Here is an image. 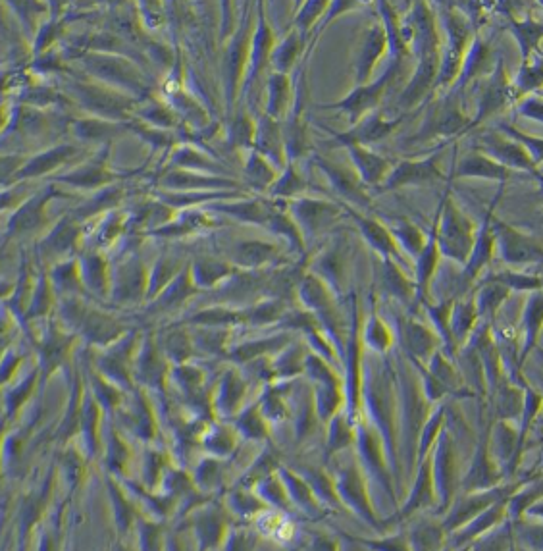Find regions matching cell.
<instances>
[{
  "mask_svg": "<svg viewBox=\"0 0 543 551\" xmlns=\"http://www.w3.org/2000/svg\"><path fill=\"white\" fill-rule=\"evenodd\" d=\"M66 78L62 85V93L72 101V105L79 106L85 116H95L108 122L128 124L133 120V112L139 105V99L112 89L101 81L87 78L81 72L62 76Z\"/></svg>",
  "mask_w": 543,
  "mask_h": 551,
  "instance_id": "6da1fadb",
  "label": "cell"
},
{
  "mask_svg": "<svg viewBox=\"0 0 543 551\" xmlns=\"http://www.w3.org/2000/svg\"><path fill=\"white\" fill-rule=\"evenodd\" d=\"M72 60H76L79 72L87 78L101 81L104 85L128 93L135 99H145L151 83L139 64L122 54L81 53L79 51Z\"/></svg>",
  "mask_w": 543,
  "mask_h": 551,
  "instance_id": "7a4b0ae2",
  "label": "cell"
},
{
  "mask_svg": "<svg viewBox=\"0 0 543 551\" xmlns=\"http://www.w3.org/2000/svg\"><path fill=\"white\" fill-rule=\"evenodd\" d=\"M60 197H66V193L60 191L58 185H41L20 209L10 214L4 237L8 241H37L47 234V230L58 220L51 216V205Z\"/></svg>",
  "mask_w": 543,
  "mask_h": 551,
  "instance_id": "3957f363",
  "label": "cell"
},
{
  "mask_svg": "<svg viewBox=\"0 0 543 551\" xmlns=\"http://www.w3.org/2000/svg\"><path fill=\"white\" fill-rule=\"evenodd\" d=\"M110 153H112V145L101 147V149H97V153L81 160L74 168L54 176L49 182L56 185H68V187H72L76 191H83V193H95V191L110 187V185L124 184L126 180H130L131 176L141 172V170L118 172L116 168L110 166Z\"/></svg>",
  "mask_w": 543,
  "mask_h": 551,
  "instance_id": "277c9868",
  "label": "cell"
},
{
  "mask_svg": "<svg viewBox=\"0 0 543 551\" xmlns=\"http://www.w3.org/2000/svg\"><path fill=\"white\" fill-rule=\"evenodd\" d=\"M476 234L478 230L466 218L465 212H461L451 197H445L436 218V239L441 257L465 266L470 259Z\"/></svg>",
  "mask_w": 543,
  "mask_h": 551,
  "instance_id": "5b68a950",
  "label": "cell"
},
{
  "mask_svg": "<svg viewBox=\"0 0 543 551\" xmlns=\"http://www.w3.org/2000/svg\"><path fill=\"white\" fill-rule=\"evenodd\" d=\"M93 155L91 149L81 147L76 141H62L43 147L27 157V162L18 174V182H35L41 184L43 180H52L54 176L74 168L81 160Z\"/></svg>",
  "mask_w": 543,
  "mask_h": 551,
  "instance_id": "8992f818",
  "label": "cell"
},
{
  "mask_svg": "<svg viewBox=\"0 0 543 551\" xmlns=\"http://www.w3.org/2000/svg\"><path fill=\"white\" fill-rule=\"evenodd\" d=\"M83 249V224L70 212L60 216L47 234L35 241V259L41 268L78 257Z\"/></svg>",
  "mask_w": 543,
  "mask_h": 551,
  "instance_id": "52a82bcc",
  "label": "cell"
},
{
  "mask_svg": "<svg viewBox=\"0 0 543 551\" xmlns=\"http://www.w3.org/2000/svg\"><path fill=\"white\" fill-rule=\"evenodd\" d=\"M149 268L135 251L120 253L110 266V295L108 299L120 305H133L147 299Z\"/></svg>",
  "mask_w": 543,
  "mask_h": 551,
  "instance_id": "ba28073f",
  "label": "cell"
},
{
  "mask_svg": "<svg viewBox=\"0 0 543 551\" xmlns=\"http://www.w3.org/2000/svg\"><path fill=\"white\" fill-rule=\"evenodd\" d=\"M493 236V253L509 264L538 263L542 259V243L536 237L518 232L517 228L490 218Z\"/></svg>",
  "mask_w": 543,
  "mask_h": 551,
  "instance_id": "9c48e42d",
  "label": "cell"
},
{
  "mask_svg": "<svg viewBox=\"0 0 543 551\" xmlns=\"http://www.w3.org/2000/svg\"><path fill=\"white\" fill-rule=\"evenodd\" d=\"M399 62L401 60H393V64L386 70V74H382L380 78L374 79L372 83H366L357 87L351 95H347L345 99L337 101V103H330V105H324V108H336L341 110L349 116V122L355 126L357 122H361L364 116H368L370 112L378 110V105L382 103L384 95H386V89L389 87V83L397 76V70H399Z\"/></svg>",
  "mask_w": 543,
  "mask_h": 551,
  "instance_id": "30bf717a",
  "label": "cell"
},
{
  "mask_svg": "<svg viewBox=\"0 0 543 551\" xmlns=\"http://www.w3.org/2000/svg\"><path fill=\"white\" fill-rule=\"evenodd\" d=\"M291 209V220L299 228L301 236L309 234V237L318 236L326 228L334 224L341 210L330 201H320V199H307V197H297L291 199L289 203Z\"/></svg>",
  "mask_w": 543,
  "mask_h": 551,
  "instance_id": "8fae6325",
  "label": "cell"
},
{
  "mask_svg": "<svg viewBox=\"0 0 543 551\" xmlns=\"http://www.w3.org/2000/svg\"><path fill=\"white\" fill-rule=\"evenodd\" d=\"M126 132H128L126 124L108 122L95 116H79L72 122H68V133L72 135V139L87 149H101V147L114 145V141Z\"/></svg>",
  "mask_w": 543,
  "mask_h": 551,
  "instance_id": "7c38bea8",
  "label": "cell"
},
{
  "mask_svg": "<svg viewBox=\"0 0 543 551\" xmlns=\"http://www.w3.org/2000/svg\"><path fill=\"white\" fill-rule=\"evenodd\" d=\"M440 153H434L432 157L420 158V160H403L397 166L391 168L388 178L384 180L382 189H397L405 185L434 184L443 178L440 166Z\"/></svg>",
  "mask_w": 543,
  "mask_h": 551,
  "instance_id": "4fadbf2b",
  "label": "cell"
},
{
  "mask_svg": "<svg viewBox=\"0 0 543 551\" xmlns=\"http://www.w3.org/2000/svg\"><path fill=\"white\" fill-rule=\"evenodd\" d=\"M110 266L112 259L95 249H81L79 270L87 297L108 299L110 295Z\"/></svg>",
  "mask_w": 543,
  "mask_h": 551,
  "instance_id": "5bb4252c",
  "label": "cell"
},
{
  "mask_svg": "<svg viewBox=\"0 0 543 551\" xmlns=\"http://www.w3.org/2000/svg\"><path fill=\"white\" fill-rule=\"evenodd\" d=\"M160 191H176V193H203V191H226V187H233L235 182L201 174V172H189V170H166L160 180Z\"/></svg>",
  "mask_w": 543,
  "mask_h": 551,
  "instance_id": "9a60e30c",
  "label": "cell"
},
{
  "mask_svg": "<svg viewBox=\"0 0 543 551\" xmlns=\"http://www.w3.org/2000/svg\"><path fill=\"white\" fill-rule=\"evenodd\" d=\"M480 149L486 157L493 158L497 164H501L507 170L534 172L536 168V162L526 153V149L505 135H497V133L484 135Z\"/></svg>",
  "mask_w": 543,
  "mask_h": 551,
  "instance_id": "2e32d148",
  "label": "cell"
},
{
  "mask_svg": "<svg viewBox=\"0 0 543 551\" xmlns=\"http://www.w3.org/2000/svg\"><path fill=\"white\" fill-rule=\"evenodd\" d=\"M388 51L389 41L386 27H384V24H374L366 31V35L362 39L361 49H359V58L355 62L357 87L368 83L374 68L380 64V60L386 56Z\"/></svg>",
  "mask_w": 543,
  "mask_h": 551,
  "instance_id": "e0dca14e",
  "label": "cell"
},
{
  "mask_svg": "<svg viewBox=\"0 0 543 551\" xmlns=\"http://www.w3.org/2000/svg\"><path fill=\"white\" fill-rule=\"evenodd\" d=\"M399 122H401L399 118L389 120L386 116H382V112L374 110L368 116H364L361 122H357L349 132L334 133L336 145H343V147L361 145V147H366L368 143H376V141L388 137L389 133L397 128Z\"/></svg>",
  "mask_w": 543,
  "mask_h": 551,
  "instance_id": "ac0fdd59",
  "label": "cell"
},
{
  "mask_svg": "<svg viewBox=\"0 0 543 551\" xmlns=\"http://www.w3.org/2000/svg\"><path fill=\"white\" fill-rule=\"evenodd\" d=\"M253 151H257L260 157L270 162L276 170H284L287 166V155H285L284 133L280 122L268 118L266 114L260 118L257 122Z\"/></svg>",
  "mask_w": 543,
  "mask_h": 551,
  "instance_id": "d6986e66",
  "label": "cell"
},
{
  "mask_svg": "<svg viewBox=\"0 0 543 551\" xmlns=\"http://www.w3.org/2000/svg\"><path fill=\"white\" fill-rule=\"evenodd\" d=\"M347 212L351 214V218L357 222L359 230H361L364 241L384 259V261H393V263H399L403 261V255L401 251L397 249L393 237L388 232V228L384 226V222L376 220V218H370V216H362L361 212L353 209V207H347L343 205Z\"/></svg>",
  "mask_w": 543,
  "mask_h": 551,
  "instance_id": "ffe728a7",
  "label": "cell"
},
{
  "mask_svg": "<svg viewBox=\"0 0 543 551\" xmlns=\"http://www.w3.org/2000/svg\"><path fill=\"white\" fill-rule=\"evenodd\" d=\"M316 164L326 174L328 182L332 184V187L345 201H351L359 207L372 205L370 197L364 191V184L359 180V176L355 174V170H349L345 166H339L336 162H330V160H324V158H316Z\"/></svg>",
  "mask_w": 543,
  "mask_h": 551,
  "instance_id": "44dd1931",
  "label": "cell"
},
{
  "mask_svg": "<svg viewBox=\"0 0 543 551\" xmlns=\"http://www.w3.org/2000/svg\"><path fill=\"white\" fill-rule=\"evenodd\" d=\"M274 35H272V27L268 26L266 16L260 14L259 24L255 27V33L251 37V45H249V58H247V68H245V93L247 89L255 83V79L259 78L262 68L266 66V62L270 60V54L274 49Z\"/></svg>",
  "mask_w": 543,
  "mask_h": 551,
  "instance_id": "7402d4cb",
  "label": "cell"
},
{
  "mask_svg": "<svg viewBox=\"0 0 543 551\" xmlns=\"http://www.w3.org/2000/svg\"><path fill=\"white\" fill-rule=\"evenodd\" d=\"M509 99H511V85H509L507 76H505L503 64L499 62V64H497V70L493 72L490 81L484 85V91L480 93L476 118H474V122L468 124L466 130L478 126L484 118H490L493 112H497L499 108H503V106L507 105Z\"/></svg>",
  "mask_w": 543,
  "mask_h": 551,
  "instance_id": "603a6c76",
  "label": "cell"
},
{
  "mask_svg": "<svg viewBox=\"0 0 543 551\" xmlns=\"http://www.w3.org/2000/svg\"><path fill=\"white\" fill-rule=\"evenodd\" d=\"M345 149H347V155L353 162V170L359 176L362 184H384V180L388 178V174L393 168V164L389 162L388 158L380 157L378 153H374L366 147H361V145H349Z\"/></svg>",
  "mask_w": 543,
  "mask_h": 551,
  "instance_id": "cb8c5ba5",
  "label": "cell"
},
{
  "mask_svg": "<svg viewBox=\"0 0 543 551\" xmlns=\"http://www.w3.org/2000/svg\"><path fill=\"white\" fill-rule=\"evenodd\" d=\"M124 197H126L124 184L110 185V187H104V189L91 193L89 197H85L79 203L76 209L68 210V212L81 224H85V222H91V220L103 216L110 210L118 209V205Z\"/></svg>",
  "mask_w": 543,
  "mask_h": 551,
  "instance_id": "d4e9b609",
  "label": "cell"
},
{
  "mask_svg": "<svg viewBox=\"0 0 543 551\" xmlns=\"http://www.w3.org/2000/svg\"><path fill=\"white\" fill-rule=\"evenodd\" d=\"M58 307V297L52 289L51 280H49V274H47V268H41L37 270V278H35V286H33V293H31V299H29V305H27L24 318L26 322H41L45 318L56 311Z\"/></svg>",
  "mask_w": 543,
  "mask_h": 551,
  "instance_id": "484cf974",
  "label": "cell"
},
{
  "mask_svg": "<svg viewBox=\"0 0 543 551\" xmlns=\"http://www.w3.org/2000/svg\"><path fill=\"white\" fill-rule=\"evenodd\" d=\"M52 289L58 299L66 297H87L83 282H81V270H79V255L66 259L62 263L52 264L47 268Z\"/></svg>",
  "mask_w": 543,
  "mask_h": 551,
  "instance_id": "4316f807",
  "label": "cell"
},
{
  "mask_svg": "<svg viewBox=\"0 0 543 551\" xmlns=\"http://www.w3.org/2000/svg\"><path fill=\"white\" fill-rule=\"evenodd\" d=\"M222 166L210 157L208 153L199 151L193 145H176L170 149L168 157V168L166 170H189V172H201V174H212L214 170H220ZM214 176V174H212Z\"/></svg>",
  "mask_w": 543,
  "mask_h": 551,
  "instance_id": "83f0119b",
  "label": "cell"
},
{
  "mask_svg": "<svg viewBox=\"0 0 543 551\" xmlns=\"http://www.w3.org/2000/svg\"><path fill=\"white\" fill-rule=\"evenodd\" d=\"M457 178H486L505 182L511 178V170L497 164L493 158L486 157L484 153H468L457 164Z\"/></svg>",
  "mask_w": 543,
  "mask_h": 551,
  "instance_id": "f1b7e54d",
  "label": "cell"
},
{
  "mask_svg": "<svg viewBox=\"0 0 543 551\" xmlns=\"http://www.w3.org/2000/svg\"><path fill=\"white\" fill-rule=\"evenodd\" d=\"M195 293H199V289L195 288V284H193L189 264H185L180 274L166 288L162 289L151 303L156 309L170 311V309H176L183 303H187Z\"/></svg>",
  "mask_w": 543,
  "mask_h": 551,
  "instance_id": "f546056e",
  "label": "cell"
},
{
  "mask_svg": "<svg viewBox=\"0 0 543 551\" xmlns=\"http://www.w3.org/2000/svg\"><path fill=\"white\" fill-rule=\"evenodd\" d=\"M133 120L139 124H145L149 128L170 132L178 128V116L164 101H155V99H141L139 105L133 112Z\"/></svg>",
  "mask_w": 543,
  "mask_h": 551,
  "instance_id": "4dcf8cb0",
  "label": "cell"
},
{
  "mask_svg": "<svg viewBox=\"0 0 543 551\" xmlns=\"http://www.w3.org/2000/svg\"><path fill=\"white\" fill-rule=\"evenodd\" d=\"M193 284L199 291L220 288L233 274V266L220 259H197L189 264Z\"/></svg>",
  "mask_w": 543,
  "mask_h": 551,
  "instance_id": "1f68e13d",
  "label": "cell"
},
{
  "mask_svg": "<svg viewBox=\"0 0 543 551\" xmlns=\"http://www.w3.org/2000/svg\"><path fill=\"white\" fill-rule=\"evenodd\" d=\"M384 226L388 228L389 234L393 237L397 249L401 251V255H409L416 259L420 255V251L426 245L428 236H424L418 226H414L411 220L407 218H391L388 222H384Z\"/></svg>",
  "mask_w": 543,
  "mask_h": 551,
  "instance_id": "d6a6232c",
  "label": "cell"
},
{
  "mask_svg": "<svg viewBox=\"0 0 543 551\" xmlns=\"http://www.w3.org/2000/svg\"><path fill=\"white\" fill-rule=\"evenodd\" d=\"M268 103H266V116L280 122L287 116L291 103H293V81L285 74H272L268 78Z\"/></svg>",
  "mask_w": 543,
  "mask_h": 551,
  "instance_id": "836d02e7",
  "label": "cell"
},
{
  "mask_svg": "<svg viewBox=\"0 0 543 551\" xmlns=\"http://www.w3.org/2000/svg\"><path fill=\"white\" fill-rule=\"evenodd\" d=\"M278 253V249L272 243L264 241H237L230 251L228 263L239 264L245 268H257L260 264L272 261V257Z\"/></svg>",
  "mask_w": 543,
  "mask_h": 551,
  "instance_id": "e575fe53",
  "label": "cell"
},
{
  "mask_svg": "<svg viewBox=\"0 0 543 551\" xmlns=\"http://www.w3.org/2000/svg\"><path fill=\"white\" fill-rule=\"evenodd\" d=\"M301 47H303L301 35H299L295 29H291L280 43L274 45L272 54H270V60H268V62L272 64L274 72H276V74H285V76H289L291 68L295 66L297 56L301 53Z\"/></svg>",
  "mask_w": 543,
  "mask_h": 551,
  "instance_id": "d590c367",
  "label": "cell"
},
{
  "mask_svg": "<svg viewBox=\"0 0 543 551\" xmlns=\"http://www.w3.org/2000/svg\"><path fill=\"white\" fill-rule=\"evenodd\" d=\"M185 264L180 263L178 259H172L170 255H160L155 264L149 268V288H147V301H153L156 295L166 288L181 270Z\"/></svg>",
  "mask_w": 543,
  "mask_h": 551,
  "instance_id": "8d00e7d4",
  "label": "cell"
},
{
  "mask_svg": "<svg viewBox=\"0 0 543 551\" xmlns=\"http://www.w3.org/2000/svg\"><path fill=\"white\" fill-rule=\"evenodd\" d=\"M208 212H222V214H228V216H235L239 220H249V222H257V224H266L268 218H270V210L264 209L260 203L255 201H235V203H216V205H210Z\"/></svg>",
  "mask_w": 543,
  "mask_h": 551,
  "instance_id": "74e56055",
  "label": "cell"
},
{
  "mask_svg": "<svg viewBox=\"0 0 543 551\" xmlns=\"http://www.w3.org/2000/svg\"><path fill=\"white\" fill-rule=\"evenodd\" d=\"M41 185L43 184L18 182V184L2 187L0 189V214L10 216L12 212H16Z\"/></svg>",
  "mask_w": 543,
  "mask_h": 551,
  "instance_id": "f35d334b",
  "label": "cell"
},
{
  "mask_svg": "<svg viewBox=\"0 0 543 551\" xmlns=\"http://www.w3.org/2000/svg\"><path fill=\"white\" fill-rule=\"evenodd\" d=\"M245 174H247V180L251 182V185H255L259 189L272 187L274 182L278 180V170L270 162H266L264 158L260 157L259 153L253 151V149L249 151Z\"/></svg>",
  "mask_w": 543,
  "mask_h": 551,
  "instance_id": "ab89813d",
  "label": "cell"
},
{
  "mask_svg": "<svg viewBox=\"0 0 543 551\" xmlns=\"http://www.w3.org/2000/svg\"><path fill=\"white\" fill-rule=\"evenodd\" d=\"M307 187L309 184L301 178L297 168L293 164H287L282 176H278V180L272 185V195L282 199H297V195H301Z\"/></svg>",
  "mask_w": 543,
  "mask_h": 551,
  "instance_id": "60d3db41",
  "label": "cell"
},
{
  "mask_svg": "<svg viewBox=\"0 0 543 551\" xmlns=\"http://www.w3.org/2000/svg\"><path fill=\"white\" fill-rule=\"evenodd\" d=\"M386 264V284H388L389 291L393 295H397L399 299L403 301H409L416 291V286H414V280H411L403 270L401 266L393 261H384Z\"/></svg>",
  "mask_w": 543,
  "mask_h": 551,
  "instance_id": "b9f144b4",
  "label": "cell"
},
{
  "mask_svg": "<svg viewBox=\"0 0 543 551\" xmlns=\"http://www.w3.org/2000/svg\"><path fill=\"white\" fill-rule=\"evenodd\" d=\"M31 153H6L0 151V189L18 184V174L22 172L27 157Z\"/></svg>",
  "mask_w": 543,
  "mask_h": 551,
  "instance_id": "7bdbcfd3",
  "label": "cell"
},
{
  "mask_svg": "<svg viewBox=\"0 0 543 551\" xmlns=\"http://www.w3.org/2000/svg\"><path fill=\"white\" fill-rule=\"evenodd\" d=\"M328 8L326 2H305L301 6V12L297 14V18L293 20L295 24V31L301 35L303 43L307 39V33L311 31V27L320 20V16L324 14V10Z\"/></svg>",
  "mask_w": 543,
  "mask_h": 551,
  "instance_id": "ee69618b",
  "label": "cell"
},
{
  "mask_svg": "<svg viewBox=\"0 0 543 551\" xmlns=\"http://www.w3.org/2000/svg\"><path fill=\"white\" fill-rule=\"evenodd\" d=\"M255 132H257V122L251 120L247 114H239L232 124V143L235 147H249L253 149L255 143Z\"/></svg>",
  "mask_w": 543,
  "mask_h": 551,
  "instance_id": "f6af8a7d",
  "label": "cell"
},
{
  "mask_svg": "<svg viewBox=\"0 0 543 551\" xmlns=\"http://www.w3.org/2000/svg\"><path fill=\"white\" fill-rule=\"evenodd\" d=\"M515 35H517L518 43L522 47V56L528 60V56L532 51L538 49V41L542 39V26L534 24V22H520L515 24Z\"/></svg>",
  "mask_w": 543,
  "mask_h": 551,
  "instance_id": "bcb514c9",
  "label": "cell"
},
{
  "mask_svg": "<svg viewBox=\"0 0 543 551\" xmlns=\"http://www.w3.org/2000/svg\"><path fill=\"white\" fill-rule=\"evenodd\" d=\"M499 130L505 133V137L517 141L520 147L526 149V153L532 157V160L538 164L542 160V137H534V135H526V133L520 132L515 126H505L501 124Z\"/></svg>",
  "mask_w": 543,
  "mask_h": 551,
  "instance_id": "7dc6e473",
  "label": "cell"
},
{
  "mask_svg": "<svg viewBox=\"0 0 543 551\" xmlns=\"http://www.w3.org/2000/svg\"><path fill=\"white\" fill-rule=\"evenodd\" d=\"M540 83H542V64L536 62L534 66H530V64L522 66L517 81H515V87L520 89V93L530 95V93H536Z\"/></svg>",
  "mask_w": 543,
  "mask_h": 551,
  "instance_id": "c3c4849f",
  "label": "cell"
},
{
  "mask_svg": "<svg viewBox=\"0 0 543 551\" xmlns=\"http://www.w3.org/2000/svg\"><path fill=\"white\" fill-rule=\"evenodd\" d=\"M16 108H18L16 97H10V95L0 97V137L10 130L12 120L16 116Z\"/></svg>",
  "mask_w": 543,
  "mask_h": 551,
  "instance_id": "681fc988",
  "label": "cell"
},
{
  "mask_svg": "<svg viewBox=\"0 0 543 551\" xmlns=\"http://www.w3.org/2000/svg\"><path fill=\"white\" fill-rule=\"evenodd\" d=\"M518 112L526 118H532L536 122H542V99L536 93H530L524 97V101L518 106Z\"/></svg>",
  "mask_w": 543,
  "mask_h": 551,
  "instance_id": "f907efd6",
  "label": "cell"
},
{
  "mask_svg": "<svg viewBox=\"0 0 543 551\" xmlns=\"http://www.w3.org/2000/svg\"><path fill=\"white\" fill-rule=\"evenodd\" d=\"M8 239L4 237L2 243H0V276H4V266H6V261H8Z\"/></svg>",
  "mask_w": 543,
  "mask_h": 551,
  "instance_id": "816d5d0a",
  "label": "cell"
},
{
  "mask_svg": "<svg viewBox=\"0 0 543 551\" xmlns=\"http://www.w3.org/2000/svg\"><path fill=\"white\" fill-rule=\"evenodd\" d=\"M8 218L10 216H4V214H0V236L4 237V234H6V224H8Z\"/></svg>",
  "mask_w": 543,
  "mask_h": 551,
  "instance_id": "f5cc1de1",
  "label": "cell"
}]
</instances>
